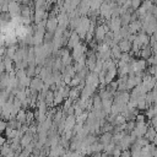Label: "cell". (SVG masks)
<instances>
[{"mask_svg": "<svg viewBox=\"0 0 157 157\" xmlns=\"http://www.w3.org/2000/svg\"><path fill=\"white\" fill-rule=\"evenodd\" d=\"M117 6H119L118 4H115V2H112V1H103L102 2V5H101V7H99V15L104 18V20H110L112 18V16H113V11H114V9L117 7Z\"/></svg>", "mask_w": 157, "mask_h": 157, "instance_id": "1", "label": "cell"}, {"mask_svg": "<svg viewBox=\"0 0 157 157\" xmlns=\"http://www.w3.org/2000/svg\"><path fill=\"white\" fill-rule=\"evenodd\" d=\"M110 32V28L107 23H101V25H97L96 27V31H94V40L97 43H102L107 36V33Z\"/></svg>", "mask_w": 157, "mask_h": 157, "instance_id": "2", "label": "cell"}, {"mask_svg": "<svg viewBox=\"0 0 157 157\" xmlns=\"http://www.w3.org/2000/svg\"><path fill=\"white\" fill-rule=\"evenodd\" d=\"M87 53V47L86 44L83 43H80L78 45H76L75 48H72V52H71V55H72V59L74 61H77L82 55H85Z\"/></svg>", "mask_w": 157, "mask_h": 157, "instance_id": "3", "label": "cell"}, {"mask_svg": "<svg viewBox=\"0 0 157 157\" xmlns=\"http://www.w3.org/2000/svg\"><path fill=\"white\" fill-rule=\"evenodd\" d=\"M85 81H86V85L92 86V87H94L96 90H97V87H99V76H98V74L94 72V71H90L88 75H87L86 78H85Z\"/></svg>", "mask_w": 157, "mask_h": 157, "instance_id": "4", "label": "cell"}, {"mask_svg": "<svg viewBox=\"0 0 157 157\" xmlns=\"http://www.w3.org/2000/svg\"><path fill=\"white\" fill-rule=\"evenodd\" d=\"M33 20H34L36 25H38L39 22H42L44 20H48V13L44 10V7H36V10L33 12Z\"/></svg>", "mask_w": 157, "mask_h": 157, "instance_id": "5", "label": "cell"}, {"mask_svg": "<svg viewBox=\"0 0 157 157\" xmlns=\"http://www.w3.org/2000/svg\"><path fill=\"white\" fill-rule=\"evenodd\" d=\"M21 10H22V6L18 4V1H9L7 11L11 15V17H15V16L21 15Z\"/></svg>", "mask_w": 157, "mask_h": 157, "instance_id": "6", "label": "cell"}, {"mask_svg": "<svg viewBox=\"0 0 157 157\" xmlns=\"http://www.w3.org/2000/svg\"><path fill=\"white\" fill-rule=\"evenodd\" d=\"M59 27V21H58V17H55L54 15H52L50 17H48L47 20V25H45V29L47 32H50V33H54Z\"/></svg>", "mask_w": 157, "mask_h": 157, "instance_id": "7", "label": "cell"}, {"mask_svg": "<svg viewBox=\"0 0 157 157\" xmlns=\"http://www.w3.org/2000/svg\"><path fill=\"white\" fill-rule=\"evenodd\" d=\"M129 99H130V93L128 91H118L115 94H114V102L117 103H120V104H128L129 103Z\"/></svg>", "mask_w": 157, "mask_h": 157, "instance_id": "8", "label": "cell"}, {"mask_svg": "<svg viewBox=\"0 0 157 157\" xmlns=\"http://www.w3.org/2000/svg\"><path fill=\"white\" fill-rule=\"evenodd\" d=\"M107 25L109 26L110 31L112 32H118L121 27H123V23H121V18L120 16L119 17H112L110 20L107 21Z\"/></svg>", "mask_w": 157, "mask_h": 157, "instance_id": "9", "label": "cell"}, {"mask_svg": "<svg viewBox=\"0 0 157 157\" xmlns=\"http://www.w3.org/2000/svg\"><path fill=\"white\" fill-rule=\"evenodd\" d=\"M147 128H148V125H147L146 121H136V125H135L134 131H135V134H136L137 137H141V136H145L146 135Z\"/></svg>", "mask_w": 157, "mask_h": 157, "instance_id": "10", "label": "cell"}, {"mask_svg": "<svg viewBox=\"0 0 157 157\" xmlns=\"http://www.w3.org/2000/svg\"><path fill=\"white\" fill-rule=\"evenodd\" d=\"M58 21H59V27L67 29V27L70 26V16L67 12H60L58 16Z\"/></svg>", "mask_w": 157, "mask_h": 157, "instance_id": "11", "label": "cell"}, {"mask_svg": "<svg viewBox=\"0 0 157 157\" xmlns=\"http://www.w3.org/2000/svg\"><path fill=\"white\" fill-rule=\"evenodd\" d=\"M44 86H45V83H44L43 78H40L39 76H34V77L32 78V82H31L29 88H31V90H34V91L40 92V91L44 88Z\"/></svg>", "mask_w": 157, "mask_h": 157, "instance_id": "12", "label": "cell"}, {"mask_svg": "<svg viewBox=\"0 0 157 157\" xmlns=\"http://www.w3.org/2000/svg\"><path fill=\"white\" fill-rule=\"evenodd\" d=\"M80 39H81V37L77 34V32H76V31H72V32H71V36H70V38H69V40H67L66 47L70 48V49L75 48L76 45H78V44L81 43Z\"/></svg>", "mask_w": 157, "mask_h": 157, "instance_id": "13", "label": "cell"}, {"mask_svg": "<svg viewBox=\"0 0 157 157\" xmlns=\"http://www.w3.org/2000/svg\"><path fill=\"white\" fill-rule=\"evenodd\" d=\"M134 142H135V141L131 139V136H130L129 134H126V135L120 140V142H119L117 146H119L121 150H129Z\"/></svg>", "mask_w": 157, "mask_h": 157, "instance_id": "14", "label": "cell"}, {"mask_svg": "<svg viewBox=\"0 0 157 157\" xmlns=\"http://www.w3.org/2000/svg\"><path fill=\"white\" fill-rule=\"evenodd\" d=\"M129 28V32L130 33H134V34H137L139 32L142 31V22L140 20H135V21H131L128 26Z\"/></svg>", "mask_w": 157, "mask_h": 157, "instance_id": "15", "label": "cell"}, {"mask_svg": "<svg viewBox=\"0 0 157 157\" xmlns=\"http://www.w3.org/2000/svg\"><path fill=\"white\" fill-rule=\"evenodd\" d=\"M119 48L121 49L123 53H128V52H131L132 49V42H130L128 38H123L119 43H118Z\"/></svg>", "mask_w": 157, "mask_h": 157, "instance_id": "16", "label": "cell"}, {"mask_svg": "<svg viewBox=\"0 0 157 157\" xmlns=\"http://www.w3.org/2000/svg\"><path fill=\"white\" fill-rule=\"evenodd\" d=\"M94 91H96V88H94V87L86 85V86L83 87V90L81 91V97H80V98H82V99H87V98H91V97H93V94H94Z\"/></svg>", "mask_w": 157, "mask_h": 157, "instance_id": "17", "label": "cell"}, {"mask_svg": "<svg viewBox=\"0 0 157 157\" xmlns=\"http://www.w3.org/2000/svg\"><path fill=\"white\" fill-rule=\"evenodd\" d=\"M76 124H77V121H76V115H75V114L67 115L66 119H65V130H72Z\"/></svg>", "mask_w": 157, "mask_h": 157, "instance_id": "18", "label": "cell"}, {"mask_svg": "<svg viewBox=\"0 0 157 157\" xmlns=\"http://www.w3.org/2000/svg\"><path fill=\"white\" fill-rule=\"evenodd\" d=\"M112 140H113V132H102L101 135H98V141L102 142L103 145L110 144Z\"/></svg>", "mask_w": 157, "mask_h": 157, "instance_id": "19", "label": "cell"}, {"mask_svg": "<svg viewBox=\"0 0 157 157\" xmlns=\"http://www.w3.org/2000/svg\"><path fill=\"white\" fill-rule=\"evenodd\" d=\"M153 55V50H152V47L151 45H145V47H142V49L140 50V56L142 58V59H148V58H151Z\"/></svg>", "mask_w": 157, "mask_h": 157, "instance_id": "20", "label": "cell"}, {"mask_svg": "<svg viewBox=\"0 0 157 157\" xmlns=\"http://www.w3.org/2000/svg\"><path fill=\"white\" fill-rule=\"evenodd\" d=\"M137 38H139V40L141 42V44L144 47L145 45H150V40H151V36L150 34H147L144 31H141V32L137 33Z\"/></svg>", "mask_w": 157, "mask_h": 157, "instance_id": "21", "label": "cell"}, {"mask_svg": "<svg viewBox=\"0 0 157 157\" xmlns=\"http://www.w3.org/2000/svg\"><path fill=\"white\" fill-rule=\"evenodd\" d=\"M33 134H31V132H26V134H23V136L21 137V146L22 147H26V146H28L29 144H32L33 142Z\"/></svg>", "mask_w": 157, "mask_h": 157, "instance_id": "22", "label": "cell"}, {"mask_svg": "<svg viewBox=\"0 0 157 157\" xmlns=\"http://www.w3.org/2000/svg\"><path fill=\"white\" fill-rule=\"evenodd\" d=\"M131 151V157H141V151H142V146L139 145L137 142H134L130 147Z\"/></svg>", "mask_w": 157, "mask_h": 157, "instance_id": "23", "label": "cell"}, {"mask_svg": "<svg viewBox=\"0 0 157 157\" xmlns=\"http://www.w3.org/2000/svg\"><path fill=\"white\" fill-rule=\"evenodd\" d=\"M54 93H55V97H54V103H53V107H59L63 102H65V97H64V94L60 92V91H54Z\"/></svg>", "mask_w": 157, "mask_h": 157, "instance_id": "24", "label": "cell"}, {"mask_svg": "<svg viewBox=\"0 0 157 157\" xmlns=\"http://www.w3.org/2000/svg\"><path fill=\"white\" fill-rule=\"evenodd\" d=\"M93 98V109L92 110H101L103 109V101L99 94H96L92 97Z\"/></svg>", "mask_w": 157, "mask_h": 157, "instance_id": "25", "label": "cell"}, {"mask_svg": "<svg viewBox=\"0 0 157 157\" xmlns=\"http://www.w3.org/2000/svg\"><path fill=\"white\" fill-rule=\"evenodd\" d=\"M110 50H112V58H113L114 60H119L120 56H121V54H123V52H121V49L119 48V45L117 44V45L112 47Z\"/></svg>", "mask_w": 157, "mask_h": 157, "instance_id": "26", "label": "cell"}, {"mask_svg": "<svg viewBox=\"0 0 157 157\" xmlns=\"http://www.w3.org/2000/svg\"><path fill=\"white\" fill-rule=\"evenodd\" d=\"M16 119H17L21 124H26V123H27V112H26V109L21 108L20 112L17 113V115H16Z\"/></svg>", "mask_w": 157, "mask_h": 157, "instance_id": "27", "label": "cell"}, {"mask_svg": "<svg viewBox=\"0 0 157 157\" xmlns=\"http://www.w3.org/2000/svg\"><path fill=\"white\" fill-rule=\"evenodd\" d=\"M156 134H157V132H156L155 126L150 123V124H148V128H147V132H146V135H145V136L150 140V142H152V141H153V137L156 136Z\"/></svg>", "mask_w": 157, "mask_h": 157, "instance_id": "28", "label": "cell"}, {"mask_svg": "<svg viewBox=\"0 0 157 157\" xmlns=\"http://www.w3.org/2000/svg\"><path fill=\"white\" fill-rule=\"evenodd\" d=\"M54 97H55L54 91L49 90V91H48V93L45 94V98H44V101H45V103L48 104V107H53V103H54Z\"/></svg>", "mask_w": 157, "mask_h": 157, "instance_id": "29", "label": "cell"}, {"mask_svg": "<svg viewBox=\"0 0 157 157\" xmlns=\"http://www.w3.org/2000/svg\"><path fill=\"white\" fill-rule=\"evenodd\" d=\"M21 16H22V17H32V10H31L29 5H23V6H22Z\"/></svg>", "mask_w": 157, "mask_h": 157, "instance_id": "30", "label": "cell"}, {"mask_svg": "<svg viewBox=\"0 0 157 157\" xmlns=\"http://www.w3.org/2000/svg\"><path fill=\"white\" fill-rule=\"evenodd\" d=\"M17 50H18V45H17V44H15V45H9L7 49H6V56L12 58Z\"/></svg>", "mask_w": 157, "mask_h": 157, "instance_id": "31", "label": "cell"}, {"mask_svg": "<svg viewBox=\"0 0 157 157\" xmlns=\"http://www.w3.org/2000/svg\"><path fill=\"white\" fill-rule=\"evenodd\" d=\"M126 123V118L123 115V114H118L114 119V123L113 125H121V124H125Z\"/></svg>", "mask_w": 157, "mask_h": 157, "instance_id": "32", "label": "cell"}, {"mask_svg": "<svg viewBox=\"0 0 157 157\" xmlns=\"http://www.w3.org/2000/svg\"><path fill=\"white\" fill-rule=\"evenodd\" d=\"M115 147H117V145H115L114 142H110V144H108V145H104V150H103V152L107 153V155H112Z\"/></svg>", "mask_w": 157, "mask_h": 157, "instance_id": "33", "label": "cell"}, {"mask_svg": "<svg viewBox=\"0 0 157 157\" xmlns=\"http://www.w3.org/2000/svg\"><path fill=\"white\" fill-rule=\"evenodd\" d=\"M156 113H157V112H156L155 107H153V105H151V107H148V108L146 109V113H145V115H146V118H147L148 120H151Z\"/></svg>", "mask_w": 157, "mask_h": 157, "instance_id": "34", "label": "cell"}, {"mask_svg": "<svg viewBox=\"0 0 157 157\" xmlns=\"http://www.w3.org/2000/svg\"><path fill=\"white\" fill-rule=\"evenodd\" d=\"M81 81H82V80H81V78H80V76L76 74V75L71 78V82H70V85H69V86H70V87H77V86L81 83Z\"/></svg>", "mask_w": 157, "mask_h": 157, "instance_id": "35", "label": "cell"}, {"mask_svg": "<svg viewBox=\"0 0 157 157\" xmlns=\"http://www.w3.org/2000/svg\"><path fill=\"white\" fill-rule=\"evenodd\" d=\"M36 66H37V65H36ZM36 66H33V65H28V66L26 67L27 75H28L29 77H34V76H37V74H36Z\"/></svg>", "mask_w": 157, "mask_h": 157, "instance_id": "36", "label": "cell"}, {"mask_svg": "<svg viewBox=\"0 0 157 157\" xmlns=\"http://www.w3.org/2000/svg\"><path fill=\"white\" fill-rule=\"evenodd\" d=\"M135 142H137L139 145H141V146L144 147V146H147V145L150 144V140H148L146 136H141V137H137Z\"/></svg>", "mask_w": 157, "mask_h": 157, "instance_id": "37", "label": "cell"}, {"mask_svg": "<svg viewBox=\"0 0 157 157\" xmlns=\"http://www.w3.org/2000/svg\"><path fill=\"white\" fill-rule=\"evenodd\" d=\"M144 0H131V9L132 10H137L141 5H142Z\"/></svg>", "mask_w": 157, "mask_h": 157, "instance_id": "38", "label": "cell"}, {"mask_svg": "<svg viewBox=\"0 0 157 157\" xmlns=\"http://www.w3.org/2000/svg\"><path fill=\"white\" fill-rule=\"evenodd\" d=\"M81 1L82 0H71V6H70V12H72L74 10H76L78 6H80V4H81Z\"/></svg>", "mask_w": 157, "mask_h": 157, "instance_id": "39", "label": "cell"}, {"mask_svg": "<svg viewBox=\"0 0 157 157\" xmlns=\"http://www.w3.org/2000/svg\"><path fill=\"white\" fill-rule=\"evenodd\" d=\"M47 4H48V0H34L36 7H44Z\"/></svg>", "mask_w": 157, "mask_h": 157, "instance_id": "40", "label": "cell"}, {"mask_svg": "<svg viewBox=\"0 0 157 157\" xmlns=\"http://www.w3.org/2000/svg\"><path fill=\"white\" fill-rule=\"evenodd\" d=\"M121 148L119 147V146H117L115 148H114V151H113V153H112V156H114V157H120L121 156Z\"/></svg>", "mask_w": 157, "mask_h": 157, "instance_id": "41", "label": "cell"}, {"mask_svg": "<svg viewBox=\"0 0 157 157\" xmlns=\"http://www.w3.org/2000/svg\"><path fill=\"white\" fill-rule=\"evenodd\" d=\"M135 120H136V121H146V115L142 114V113H139V114L136 115Z\"/></svg>", "mask_w": 157, "mask_h": 157, "instance_id": "42", "label": "cell"}, {"mask_svg": "<svg viewBox=\"0 0 157 157\" xmlns=\"http://www.w3.org/2000/svg\"><path fill=\"white\" fill-rule=\"evenodd\" d=\"M6 128H7V121H6L5 119H2V120L0 121V130H1L2 132H5Z\"/></svg>", "mask_w": 157, "mask_h": 157, "instance_id": "43", "label": "cell"}, {"mask_svg": "<svg viewBox=\"0 0 157 157\" xmlns=\"http://www.w3.org/2000/svg\"><path fill=\"white\" fill-rule=\"evenodd\" d=\"M120 157H131V151H130V148H129V150H123Z\"/></svg>", "mask_w": 157, "mask_h": 157, "instance_id": "44", "label": "cell"}, {"mask_svg": "<svg viewBox=\"0 0 157 157\" xmlns=\"http://www.w3.org/2000/svg\"><path fill=\"white\" fill-rule=\"evenodd\" d=\"M150 123H151V124H152L153 126H155V125H157V113H156V114L153 115V118H152V119L150 120Z\"/></svg>", "mask_w": 157, "mask_h": 157, "instance_id": "45", "label": "cell"}, {"mask_svg": "<svg viewBox=\"0 0 157 157\" xmlns=\"http://www.w3.org/2000/svg\"><path fill=\"white\" fill-rule=\"evenodd\" d=\"M103 156V152H93L90 157H102Z\"/></svg>", "mask_w": 157, "mask_h": 157, "instance_id": "46", "label": "cell"}, {"mask_svg": "<svg viewBox=\"0 0 157 157\" xmlns=\"http://www.w3.org/2000/svg\"><path fill=\"white\" fill-rule=\"evenodd\" d=\"M16 157H28V155H27L26 152H23V151H22V152H21V153H18Z\"/></svg>", "mask_w": 157, "mask_h": 157, "instance_id": "47", "label": "cell"}, {"mask_svg": "<svg viewBox=\"0 0 157 157\" xmlns=\"http://www.w3.org/2000/svg\"><path fill=\"white\" fill-rule=\"evenodd\" d=\"M152 142H153L155 145H157V134H156V136L153 137V141H152Z\"/></svg>", "mask_w": 157, "mask_h": 157, "instance_id": "48", "label": "cell"}, {"mask_svg": "<svg viewBox=\"0 0 157 157\" xmlns=\"http://www.w3.org/2000/svg\"><path fill=\"white\" fill-rule=\"evenodd\" d=\"M153 55H155V56H156V59H157V52H156V53H153Z\"/></svg>", "mask_w": 157, "mask_h": 157, "instance_id": "49", "label": "cell"}, {"mask_svg": "<svg viewBox=\"0 0 157 157\" xmlns=\"http://www.w3.org/2000/svg\"><path fill=\"white\" fill-rule=\"evenodd\" d=\"M10 1H18L20 2V0H10Z\"/></svg>", "mask_w": 157, "mask_h": 157, "instance_id": "50", "label": "cell"}]
</instances>
